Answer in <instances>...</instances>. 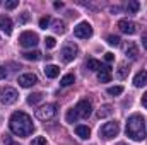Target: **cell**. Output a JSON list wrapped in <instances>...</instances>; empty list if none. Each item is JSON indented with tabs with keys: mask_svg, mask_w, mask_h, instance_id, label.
Instances as JSON below:
<instances>
[{
	"mask_svg": "<svg viewBox=\"0 0 147 145\" xmlns=\"http://www.w3.org/2000/svg\"><path fill=\"white\" fill-rule=\"evenodd\" d=\"M9 128L17 137H29L34 130V125H33V119L29 114H26L22 111H16L9 119Z\"/></svg>",
	"mask_w": 147,
	"mask_h": 145,
	"instance_id": "cell-1",
	"label": "cell"
},
{
	"mask_svg": "<svg viewBox=\"0 0 147 145\" xmlns=\"http://www.w3.org/2000/svg\"><path fill=\"white\" fill-rule=\"evenodd\" d=\"M125 132L127 135L135 140V142H142L146 138V123H144V118L140 114H132L128 119H127V126H125Z\"/></svg>",
	"mask_w": 147,
	"mask_h": 145,
	"instance_id": "cell-2",
	"label": "cell"
},
{
	"mask_svg": "<svg viewBox=\"0 0 147 145\" xmlns=\"http://www.w3.org/2000/svg\"><path fill=\"white\" fill-rule=\"evenodd\" d=\"M91 113H92V104H91L87 99H80L72 109L67 111L65 119H67V123H75V121L80 119V118H89Z\"/></svg>",
	"mask_w": 147,
	"mask_h": 145,
	"instance_id": "cell-3",
	"label": "cell"
},
{
	"mask_svg": "<svg viewBox=\"0 0 147 145\" xmlns=\"http://www.w3.org/2000/svg\"><path fill=\"white\" fill-rule=\"evenodd\" d=\"M17 97H19V94L14 87H2L0 89V103L2 104H5V106L14 104L17 101Z\"/></svg>",
	"mask_w": 147,
	"mask_h": 145,
	"instance_id": "cell-4",
	"label": "cell"
},
{
	"mask_svg": "<svg viewBox=\"0 0 147 145\" xmlns=\"http://www.w3.org/2000/svg\"><path fill=\"white\" fill-rule=\"evenodd\" d=\"M57 114V104H45L39 109H36V118L41 121H48Z\"/></svg>",
	"mask_w": 147,
	"mask_h": 145,
	"instance_id": "cell-5",
	"label": "cell"
},
{
	"mask_svg": "<svg viewBox=\"0 0 147 145\" xmlns=\"http://www.w3.org/2000/svg\"><path fill=\"white\" fill-rule=\"evenodd\" d=\"M118 132H120L118 123H116V121H110V123H105V125L101 126L99 135H101L103 138L110 140V138H113V137H116V135H118Z\"/></svg>",
	"mask_w": 147,
	"mask_h": 145,
	"instance_id": "cell-6",
	"label": "cell"
},
{
	"mask_svg": "<svg viewBox=\"0 0 147 145\" xmlns=\"http://www.w3.org/2000/svg\"><path fill=\"white\" fill-rule=\"evenodd\" d=\"M38 41H39V38H38L36 33H33V31H24L21 36H19V44L22 46V48H33V46H36Z\"/></svg>",
	"mask_w": 147,
	"mask_h": 145,
	"instance_id": "cell-7",
	"label": "cell"
},
{
	"mask_svg": "<svg viewBox=\"0 0 147 145\" xmlns=\"http://www.w3.org/2000/svg\"><path fill=\"white\" fill-rule=\"evenodd\" d=\"M77 53H79V48H77L74 43H67V44L62 48V51H60V56H62V60H63L65 63H70L74 58L77 56Z\"/></svg>",
	"mask_w": 147,
	"mask_h": 145,
	"instance_id": "cell-8",
	"label": "cell"
},
{
	"mask_svg": "<svg viewBox=\"0 0 147 145\" xmlns=\"http://www.w3.org/2000/svg\"><path fill=\"white\" fill-rule=\"evenodd\" d=\"M74 34L77 38H80V39H87V38L92 36V28H91L89 22H80L74 28Z\"/></svg>",
	"mask_w": 147,
	"mask_h": 145,
	"instance_id": "cell-9",
	"label": "cell"
},
{
	"mask_svg": "<svg viewBox=\"0 0 147 145\" xmlns=\"http://www.w3.org/2000/svg\"><path fill=\"white\" fill-rule=\"evenodd\" d=\"M118 29H120L121 33L132 36V34H135L137 26H135V22H132V21H128V19H121V21H118Z\"/></svg>",
	"mask_w": 147,
	"mask_h": 145,
	"instance_id": "cell-10",
	"label": "cell"
},
{
	"mask_svg": "<svg viewBox=\"0 0 147 145\" xmlns=\"http://www.w3.org/2000/svg\"><path fill=\"white\" fill-rule=\"evenodd\" d=\"M17 82H19L21 87H33L38 82V77L34 73H22V75H19Z\"/></svg>",
	"mask_w": 147,
	"mask_h": 145,
	"instance_id": "cell-11",
	"label": "cell"
},
{
	"mask_svg": "<svg viewBox=\"0 0 147 145\" xmlns=\"http://www.w3.org/2000/svg\"><path fill=\"white\" fill-rule=\"evenodd\" d=\"M98 80H99V82H110L111 80L110 65H101V68H99V72H98Z\"/></svg>",
	"mask_w": 147,
	"mask_h": 145,
	"instance_id": "cell-12",
	"label": "cell"
},
{
	"mask_svg": "<svg viewBox=\"0 0 147 145\" xmlns=\"http://www.w3.org/2000/svg\"><path fill=\"white\" fill-rule=\"evenodd\" d=\"M125 55H127V58H130V60H137V56H139V48L135 46V43H128V44L125 46Z\"/></svg>",
	"mask_w": 147,
	"mask_h": 145,
	"instance_id": "cell-13",
	"label": "cell"
},
{
	"mask_svg": "<svg viewBox=\"0 0 147 145\" xmlns=\"http://www.w3.org/2000/svg\"><path fill=\"white\" fill-rule=\"evenodd\" d=\"M147 84V70H140L134 77V85L135 87H144Z\"/></svg>",
	"mask_w": 147,
	"mask_h": 145,
	"instance_id": "cell-14",
	"label": "cell"
},
{
	"mask_svg": "<svg viewBox=\"0 0 147 145\" xmlns=\"http://www.w3.org/2000/svg\"><path fill=\"white\" fill-rule=\"evenodd\" d=\"M0 29L5 33V34H12V21L5 15L0 17Z\"/></svg>",
	"mask_w": 147,
	"mask_h": 145,
	"instance_id": "cell-15",
	"label": "cell"
},
{
	"mask_svg": "<svg viewBox=\"0 0 147 145\" xmlns=\"http://www.w3.org/2000/svg\"><path fill=\"white\" fill-rule=\"evenodd\" d=\"M75 133H77V137H80V138H89L91 137V130H89V126H86V125H77L75 126Z\"/></svg>",
	"mask_w": 147,
	"mask_h": 145,
	"instance_id": "cell-16",
	"label": "cell"
},
{
	"mask_svg": "<svg viewBox=\"0 0 147 145\" xmlns=\"http://www.w3.org/2000/svg\"><path fill=\"white\" fill-rule=\"evenodd\" d=\"M58 73H60V68L57 65H46L45 67V75L48 79H55V77H58Z\"/></svg>",
	"mask_w": 147,
	"mask_h": 145,
	"instance_id": "cell-17",
	"label": "cell"
},
{
	"mask_svg": "<svg viewBox=\"0 0 147 145\" xmlns=\"http://www.w3.org/2000/svg\"><path fill=\"white\" fill-rule=\"evenodd\" d=\"M86 67H87L91 72H99V68H101V62H99V60H94V58H89V60L86 62Z\"/></svg>",
	"mask_w": 147,
	"mask_h": 145,
	"instance_id": "cell-18",
	"label": "cell"
},
{
	"mask_svg": "<svg viewBox=\"0 0 147 145\" xmlns=\"http://www.w3.org/2000/svg\"><path fill=\"white\" fill-rule=\"evenodd\" d=\"M139 9H140V3H139L137 0H130V2L127 3V12H128V14H137Z\"/></svg>",
	"mask_w": 147,
	"mask_h": 145,
	"instance_id": "cell-19",
	"label": "cell"
},
{
	"mask_svg": "<svg viewBox=\"0 0 147 145\" xmlns=\"http://www.w3.org/2000/svg\"><path fill=\"white\" fill-rule=\"evenodd\" d=\"M74 82H75V77H74V73H67V75H63V77H62V80H60V85H62V87H69V85H72Z\"/></svg>",
	"mask_w": 147,
	"mask_h": 145,
	"instance_id": "cell-20",
	"label": "cell"
},
{
	"mask_svg": "<svg viewBox=\"0 0 147 145\" xmlns=\"http://www.w3.org/2000/svg\"><path fill=\"white\" fill-rule=\"evenodd\" d=\"M22 56H24L26 60H33V62H36V60L41 58V51H38V50H34V51H26V53H22Z\"/></svg>",
	"mask_w": 147,
	"mask_h": 145,
	"instance_id": "cell-21",
	"label": "cell"
},
{
	"mask_svg": "<svg viewBox=\"0 0 147 145\" xmlns=\"http://www.w3.org/2000/svg\"><path fill=\"white\" fill-rule=\"evenodd\" d=\"M41 99H43V94H41V92L29 94V96H28V104H31V106H33V104H38Z\"/></svg>",
	"mask_w": 147,
	"mask_h": 145,
	"instance_id": "cell-22",
	"label": "cell"
},
{
	"mask_svg": "<svg viewBox=\"0 0 147 145\" xmlns=\"http://www.w3.org/2000/svg\"><path fill=\"white\" fill-rule=\"evenodd\" d=\"M111 113H113V109H111V106H101V108L98 109V118H106V116H110Z\"/></svg>",
	"mask_w": 147,
	"mask_h": 145,
	"instance_id": "cell-23",
	"label": "cell"
},
{
	"mask_svg": "<svg viewBox=\"0 0 147 145\" xmlns=\"http://www.w3.org/2000/svg\"><path fill=\"white\" fill-rule=\"evenodd\" d=\"M53 29H55L57 33H60V34H63V33L67 31V28H65V22H63V21H53Z\"/></svg>",
	"mask_w": 147,
	"mask_h": 145,
	"instance_id": "cell-24",
	"label": "cell"
},
{
	"mask_svg": "<svg viewBox=\"0 0 147 145\" xmlns=\"http://www.w3.org/2000/svg\"><path fill=\"white\" fill-rule=\"evenodd\" d=\"M128 75V68L125 67V65H120V68H118V72H116V77L118 79H125Z\"/></svg>",
	"mask_w": 147,
	"mask_h": 145,
	"instance_id": "cell-25",
	"label": "cell"
},
{
	"mask_svg": "<svg viewBox=\"0 0 147 145\" xmlns=\"http://www.w3.org/2000/svg\"><path fill=\"white\" fill-rule=\"evenodd\" d=\"M121 92H123V87L121 85H115V87H110L108 89V94H111V96H118Z\"/></svg>",
	"mask_w": 147,
	"mask_h": 145,
	"instance_id": "cell-26",
	"label": "cell"
},
{
	"mask_svg": "<svg viewBox=\"0 0 147 145\" xmlns=\"http://www.w3.org/2000/svg\"><path fill=\"white\" fill-rule=\"evenodd\" d=\"M55 44H57V39L53 36H46V39H45V46L46 48H55Z\"/></svg>",
	"mask_w": 147,
	"mask_h": 145,
	"instance_id": "cell-27",
	"label": "cell"
},
{
	"mask_svg": "<svg viewBox=\"0 0 147 145\" xmlns=\"http://www.w3.org/2000/svg\"><path fill=\"white\" fill-rule=\"evenodd\" d=\"M50 22H51V19H50L48 15H46V17H41V19H39V28H41V29H46V28L50 26Z\"/></svg>",
	"mask_w": 147,
	"mask_h": 145,
	"instance_id": "cell-28",
	"label": "cell"
},
{
	"mask_svg": "<svg viewBox=\"0 0 147 145\" xmlns=\"http://www.w3.org/2000/svg\"><path fill=\"white\" fill-rule=\"evenodd\" d=\"M120 41H121V39H120L118 36H113V34L108 36V43H110L111 46H120Z\"/></svg>",
	"mask_w": 147,
	"mask_h": 145,
	"instance_id": "cell-29",
	"label": "cell"
},
{
	"mask_svg": "<svg viewBox=\"0 0 147 145\" xmlns=\"http://www.w3.org/2000/svg\"><path fill=\"white\" fill-rule=\"evenodd\" d=\"M29 145H46V138L45 137H36V138H33V142Z\"/></svg>",
	"mask_w": 147,
	"mask_h": 145,
	"instance_id": "cell-30",
	"label": "cell"
},
{
	"mask_svg": "<svg viewBox=\"0 0 147 145\" xmlns=\"http://www.w3.org/2000/svg\"><path fill=\"white\" fill-rule=\"evenodd\" d=\"M19 5V0H7L5 2V9H16Z\"/></svg>",
	"mask_w": 147,
	"mask_h": 145,
	"instance_id": "cell-31",
	"label": "cell"
},
{
	"mask_svg": "<svg viewBox=\"0 0 147 145\" xmlns=\"http://www.w3.org/2000/svg\"><path fill=\"white\" fill-rule=\"evenodd\" d=\"M3 142H5L7 145H19V144H16V142H14V140H12L10 137H7V135L3 137Z\"/></svg>",
	"mask_w": 147,
	"mask_h": 145,
	"instance_id": "cell-32",
	"label": "cell"
},
{
	"mask_svg": "<svg viewBox=\"0 0 147 145\" xmlns=\"http://www.w3.org/2000/svg\"><path fill=\"white\" fill-rule=\"evenodd\" d=\"M28 19H29V15H28V12H24V14L21 15V19H19V22L24 24V22H28Z\"/></svg>",
	"mask_w": 147,
	"mask_h": 145,
	"instance_id": "cell-33",
	"label": "cell"
},
{
	"mask_svg": "<svg viewBox=\"0 0 147 145\" xmlns=\"http://www.w3.org/2000/svg\"><path fill=\"white\" fill-rule=\"evenodd\" d=\"M5 77H7V68L0 67V79H5Z\"/></svg>",
	"mask_w": 147,
	"mask_h": 145,
	"instance_id": "cell-34",
	"label": "cell"
},
{
	"mask_svg": "<svg viewBox=\"0 0 147 145\" xmlns=\"http://www.w3.org/2000/svg\"><path fill=\"white\" fill-rule=\"evenodd\" d=\"M105 60L110 63V62H113L115 60V56H113V53H106V56H105Z\"/></svg>",
	"mask_w": 147,
	"mask_h": 145,
	"instance_id": "cell-35",
	"label": "cell"
},
{
	"mask_svg": "<svg viewBox=\"0 0 147 145\" xmlns=\"http://www.w3.org/2000/svg\"><path fill=\"white\" fill-rule=\"evenodd\" d=\"M142 106L147 109V92H144V96H142Z\"/></svg>",
	"mask_w": 147,
	"mask_h": 145,
	"instance_id": "cell-36",
	"label": "cell"
},
{
	"mask_svg": "<svg viewBox=\"0 0 147 145\" xmlns=\"http://www.w3.org/2000/svg\"><path fill=\"white\" fill-rule=\"evenodd\" d=\"M142 44H144V48L147 50V34H144V36H142Z\"/></svg>",
	"mask_w": 147,
	"mask_h": 145,
	"instance_id": "cell-37",
	"label": "cell"
},
{
	"mask_svg": "<svg viewBox=\"0 0 147 145\" xmlns=\"http://www.w3.org/2000/svg\"><path fill=\"white\" fill-rule=\"evenodd\" d=\"M53 5H55V9H62V7H63V3H62V2H55Z\"/></svg>",
	"mask_w": 147,
	"mask_h": 145,
	"instance_id": "cell-38",
	"label": "cell"
},
{
	"mask_svg": "<svg viewBox=\"0 0 147 145\" xmlns=\"http://www.w3.org/2000/svg\"><path fill=\"white\" fill-rule=\"evenodd\" d=\"M116 145H127V144H116Z\"/></svg>",
	"mask_w": 147,
	"mask_h": 145,
	"instance_id": "cell-39",
	"label": "cell"
}]
</instances>
